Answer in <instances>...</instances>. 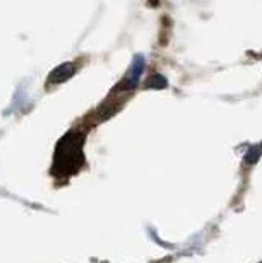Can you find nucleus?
<instances>
[{
	"label": "nucleus",
	"mask_w": 262,
	"mask_h": 263,
	"mask_svg": "<svg viewBox=\"0 0 262 263\" xmlns=\"http://www.w3.org/2000/svg\"><path fill=\"white\" fill-rule=\"evenodd\" d=\"M72 73H74V67H72L71 64H65V65L59 67L54 73H51L50 82H54V84L64 82L65 79H69V77L72 76Z\"/></svg>",
	"instance_id": "2"
},
{
	"label": "nucleus",
	"mask_w": 262,
	"mask_h": 263,
	"mask_svg": "<svg viewBox=\"0 0 262 263\" xmlns=\"http://www.w3.org/2000/svg\"><path fill=\"white\" fill-rule=\"evenodd\" d=\"M165 86H166V79L163 76H153L146 82V87H149V89H154V87L163 89Z\"/></svg>",
	"instance_id": "5"
},
{
	"label": "nucleus",
	"mask_w": 262,
	"mask_h": 263,
	"mask_svg": "<svg viewBox=\"0 0 262 263\" xmlns=\"http://www.w3.org/2000/svg\"><path fill=\"white\" fill-rule=\"evenodd\" d=\"M143 70H144V57H137L132 65V70L129 73L130 87H135V84L139 82V77H141V73H143Z\"/></svg>",
	"instance_id": "3"
},
{
	"label": "nucleus",
	"mask_w": 262,
	"mask_h": 263,
	"mask_svg": "<svg viewBox=\"0 0 262 263\" xmlns=\"http://www.w3.org/2000/svg\"><path fill=\"white\" fill-rule=\"evenodd\" d=\"M260 154H262V144L250 147L247 151V154H245V162H247V164H255V162L260 159Z\"/></svg>",
	"instance_id": "4"
},
{
	"label": "nucleus",
	"mask_w": 262,
	"mask_h": 263,
	"mask_svg": "<svg viewBox=\"0 0 262 263\" xmlns=\"http://www.w3.org/2000/svg\"><path fill=\"white\" fill-rule=\"evenodd\" d=\"M82 140L77 139L76 134H69L64 140L59 144V149H57V157L55 159H60V170L62 173L69 170L72 173L76 167H79V162L82 161V151H81Z\"/></svg>",
	"instance_id": "1"
}]
</instances>
